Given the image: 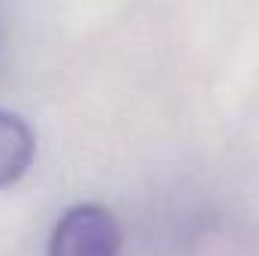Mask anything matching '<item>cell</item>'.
<instances>
[{"mask_svg": "<svg viewBox=\"0 0 259 256\" xmlns=\"http://www.w3.org/2000/svg\"><path fill=\"white\" fill-rule=\"evenodd\" d=\"M121 244L124 232L118 217L97 202H78L58 217L49 256H121Z\"/></svg>", "mask_w": 259, "mask_h": 256, "instance_id": "6da1fadb", "label": "cell"}, {"mask_svg": "<svg viewBox=\"0 0 259 256\" xmlns=\"http://www.w3.org/2000/svg\"><path fill=\"white\" fill-rule=\"evenodd\" d=\"M36 139L27 121L15 112L0 109V187H12L21 181L33 163Z\"/></svg>", "mask_w": 259, "mask_h": 256, "instance_id": "7a4b0ae2", "label": "cell"}]
</instances>
